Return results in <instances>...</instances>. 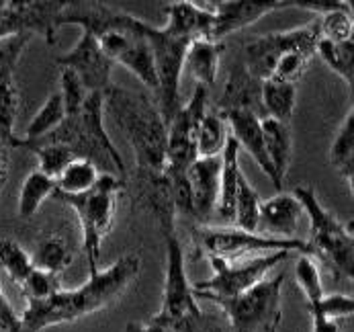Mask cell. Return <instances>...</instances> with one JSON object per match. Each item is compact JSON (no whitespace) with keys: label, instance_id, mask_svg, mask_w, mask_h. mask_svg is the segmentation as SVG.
<instances>
[{"label":"cell","instance_id":"f546056e","mask_svg":"<svg viewBox=\"0 0 354 332\" xmlns=\"http://www.w3.org/2000/svg\"><path fill=\"white\" fill-rule=\"evenodd\" d=\"M66 119V109H64V101L59 91L51 93L48 96V101L39 107V111L33 115V119L27 125L25 138L23 142H37L41 138H46L48 134H51L62 121Z\"/></svg>","mask_w":354,"mask_h":332},{"label":"cell","instance_id":"5bb4252c","mask_svg":"<svg viewBox=\"0 0 354 332\" xmlns=\"http://www.w3.org/2000/svg\"><path fill=\"white\" fill-rule=\"evenodd\" d=\"M221 179V156L197 158L187 171V183L191 193V218L207 224L215 216Z\"/></svg>","mask_w":354,"mask_h":332},{"label":"cell","instance_id":"d6986e66","mask_svg":"<svg viewBox=\"0 0 354 332\" xmlns=\"http://www.w3.org/2000/svg\"><path fill=\"white\" fill-rule=\"evenodd\" d=\"M262 138H264V150L268 156V162L274 171V189H285V181L291 166V154H293V138L289 123L277 121L272 117L260 119Z\"/></svg>","mask_w":354,"mask_h":332},{"label":"cell","instance_id":"8d00e7d4","mask_svg":"<svg viewBox=\"0 0 354 332\" xmlns=\"http://www.w3.org/2000/svg\"><path fill=\"white\" fill-rule=\"evenodd\" d=\"M23 291V297L27 304H37V302H46L50 299L55 291L62 289L59 283V277L57 275H51L46 271H39V269H33V273L27 277V281L19 287Z\"/></svg>","mask_w":354,"mask_h":332},{"label":"cell","instance_id":"cb8c5ba5","mask_svg":"<svg viewBox=\"0 0 354 332\" xmlns=\"http://www.w3.org/2000/svg\"><path fill=\"white\" fill-rule=\"evenodd\" d=\"M295 103H297V85H287V82H277V80L262 82L260 109L266 113V117L289 123Z\"/></svg>","mask_w":354,"mask_h":332},{"label":"cell","instance_id":"74e56055","mask_svg":"<svg viewBox=\"0 0 354 332\" xmlns=\"http://www.w3.org/2000/svg\"><path fill=\"white\" fill-rule=\"evenodd\" d=\"M311 58H313V55L307 53V51H289V53H285V55L277 62V66H274V70H272V74H270L268 80L287 82V85H297V80L305 74V70H307Z\"/></svg>","mask_w":354,"mask_h":332},{"label":"cell","instance_id":"52a82bcc","mask_svg":"<svg viewBox=\"0 0 354 332\" xmlns=\"http://www.w3.org/2000/svg\"><path fill=\"white\" fill-rule=\"evenodd\" d=\"M195 238L199 252L207 259H221V261H238L268 252H291V254H311L313 250L301 238H277L262 234V232H244L232 226L213 228L201 226L195 228Z\"/></svg>","mask_w":354,"mask_h":332},{"label":"cell","instance_id":"7a4b0ae2","mask_svg":"<svg viewBox=\"0 0 354 332\" xmlns=\"http://www.w3.org/2000/svg\"><path fill=\"white\" fill-rule=\"evenodd\" d=\"M117 123L136 154V183L166 177L168 125L152 96L111 85L104 91V115Z\"/></svg>","mask_w":354,"mask_h":332},{"label":"cell","instance_id":"7bdbcfd3","mask_svg":"<svg viewBox=\"0 0 354 332\" xmlns=\"http://www.w3.org/2000/svg\"><path fill=\"white\" fill-rule=\"evenodd\" d=\"M6 2H8V0H0V19H2V15H4V10H6Z\"/></svg>","mask_w":354,"mask_h":332},{"label":"cell","instance_id":"f35d334b","mask_svg":"<svg viewBox=\"0 0 354 332\" xmlns=\"http://www.w3.org/2000/svg\"><path fill=\"white\" fill-rule=\"evenodd\" d=\"M59 95L64 101L66 115H72V113L80 111V107L84 105L86 96L91 93L86 91V87L80 82V78L72 70L59 68Z\"/></svg>","mask_w":354,"mask_h":332},{"label":"cell","instance_id":"7c38bea8","mask_svg":"<svg viewBox=\"0 0 354 332\" xmlns=\"http://www.w3.org/2000/svg\"><path fill=\"white\" fill-rule=\"evenodd\" d=\"M57 68L72 70L88 93H104L111 87L113 62L104 55L97 37L88 31H82L80 42L62 55L55 58Z\"/></svg>","mask_w":354,"mask_h":332},{"label":"cell","instance_id":"b9f144b4","mask_svg":"<svg viewBox=\"0 0 354 332\" xmlns=\"http://www.w3.org/2000/svg\"><path fill=\"white\" fill-rule=\"evenodd\" d=\"M127 332H168L166 329H162L160 324H156L153 320L146 322V324H138V322H131L127 326Z\"/></svg>","mask_w":354,"mask_h":332},{"label":"cell","instance_id":"1f68e13d","mask_svg":"<svg viewBox=\"0 0 354 332\" xmlns=\"http://www.w3.org/2000/svg\"><path fill=\"white\" fill-rule=\"evenodd\" d=\"M315 23H317V29H319V40H328V42H334V44H342V42L354 40L351 2H342L338 8L319 15V19Z\"/></svg>","mask_w":354,"mask_h":332},{"label":"cell","instance_id":"277c9868","mask_svg":"<svg viewBox=\"0 0 354 332\" xmlns=\"http://www.w3.org/2000/svg\"><path fill=\"white\" fill-rule=\"evenodd\" d=\"M309 220V240L313 254H319L340 277L353 281L354 277V236L353 224H342L328 211L313 187L297 185L291 191Z\"/></svg>","mask_w":354,"mask_h":332},{"label":"cell","instance_id":"7402d4cb","mask_svg":"<svg viewBox=\"0 0 354 332\" xmlns=\"http://www.w3.org/2000/svg\"><path fill=\"white\" fill-rule=\"evenodd\" d=\"M307 310L311 316V332H340L338 320L353 316L354 299L342 293L324 295L317 304L307 306Z\"/></svg>","mask_w":354,"mask_h":332},{"label":"cell","instance_id":"e575fe53","mask_svg":"<svg viewBox=\"0 0 354 332\" xmlns=\"http://www.w3.org/2000/svg\"><path fill=\"white\" fill-rule=\"evenodd\" d=\"M19 113V91L15 80L0 82V143L8 148H19V140L15 136V121Z\"/></svg>","mask_w":354,"mask_h":332},{"label":"cell","instance_id":"ab89813d","mask_svg":"<svg viewBox=\"0 0 354 332\" xmlns=\"http://www.w3.org/2000/svg\"><path fill=\"white\" fill-rule=\"evenodd\" d=\"M0 332H23L21 316L10 306L8 297L2 291V285H0Z\"/></svg>","mask_w":354,"mask_h":332},{"label":"cell","instance_id":"44dd1931","mask_svg":"<svg viewBox=\"0 0 354 332\" xmlns=\"http://www.w3.org/2000/svg\"><path fill=\"white\" fill-rule=\"evenodd\" d=\"M223 51H225V42L195 40V42H191V46L187 49L185 70L195 78L197 85L209 89L217 80Z\"/></svg>","mask_w":354,"mask_h":332},{"label":"cell","instance_id":"2e32d148","mask_svg":"<svg viewBox=\"0 0 354 332\" xmlns=\"http://www.w3.org/2000/svg\"><path fill=\"white\" fill-rule=\"evenodd\" d=\"M301 205L293 193H277L270 199L260 203L258 211V228L262 226L268 236L277 238H297V226L301 220Z\"/></svg>","mask_w":354,"mask_h":332},{"label":"cell","instance_id":"5b68a950","mask_svg":"<svg viewBox=\"0 0 354 332\" xmlns=\"http://www.w3.org/2000/svg\"><path fill=\"white\" fill-rule=\"evenodd\" d=\"M127 187L125 179L101 175L99 183L82 195H53L62 203L70 205L78 216L82 228V248L88 263V273L99 269V252L104 236L113 228L115 213L119 207V197Z\"/></svg>","mask_w":354,"mask_h":332},{"label":"cell","instance_id":"30bf717a","mask_svg":"<svg viewBox=\"0 0 354 332\" xmlns=\"http://www.w3.org/2000/svg\"><path fill=\"white\" fill-rule=\"evenodd\" d=\"M209 89L195 87L193 96L183 105L168 123L166 140V179H180L187 175L189 166L197 160V130L203 115L207 113Z\"/></svg>","mask_w":354,"mask_h":332},{"label":"cell","instance_id":"9a60e30c","mask_svg":"<svg viewBox=\"0 0 354 332\" xmlns=\"http://www.w3.org/2000/svg\"><path fill=\"white\" fill-rule=\"evenodd\" d=\"M166 25L164 29L180 40H211L215 12L213 6H201L191 0H174L164 6Z\"/></svg>","mask_w":354,"mask_h":332},{"label":"cell","instance_id":"3957f363","mask_svg":"<svg viewBox=\"0 0 354 332\" xmlns=\"http://www.w3.org/2000/svg\"><path fill=\"white\" fill-rule=\"evenodd\" d=\"M23 140V138H21ZM37 142L66 146L76 158L93 162L102 175H125V162L104 128V93H91L80 111L66 115V119L46 138Z\"/></svg>","mask_w":354,"mask_h":332},{"label":"cell","instance_id":"ac0fdd59","mask_svg":"<svg viewBox=\"0 0 354 332\" xmlns=\"http://www.w3.org/2000/svg\"><path fill=\"white\" fill-rule=\"evenodd\" d=\"M260 89L262 82L254 78L246 70V66L240 62L232 64L227 72V80L223 85V93L217 103V113H227V111H252L258 115L260 109Z\"/></svg>","mask_w":354,"mask_h":332},{"label":"cell","instance_id":"83f0119b","mask_svg":"<svg viewBox=\"0 0 354 332\" xmlns=\"http://www.w3.org/2000/svg\"><path fill=\"white\" fill-rule=\"evenodd\" d=\"M53 191H55L53 179L46 177L39 171L29 173V177L23 181L21 193H19V216L23 220L33 218L41 209L44 201L53 197Z\"/></svg>","mask_w":354,"mask_h":332},{"label":"cell","instance_id":"60d3db41","mask_svg":"<svg viewBox=\"0 0 354 332\" xmlns=\"http://www.w3.org/2000/svg\"><path fill=\"white\" fill-rule=\"evenodd\" d=\"M10 150L6 143H0V189L8 179V168H10Z\"/></svg>","mask_w":354,"mask_h":332},{"label":"cell","instance_id":"ba28073f","mask_svg":"<svg viewBox=\"0 0 354 332\" xmlns=\"http://www.w3.org/2000/svg\"><path fill=\"white\" fill-rule=\"evenodd\" d=\"M146 37H148V44L152 49L156 80H158L156 105L168 125L170 119L176 115V111L183 107L180 74L185 70V55H187L191 42L168 33L164 27H153L152 23L148 25Z\"/></svg>","mask_w":354,"mask_h":332},{"label":"cell","instance_id":"8fae6325","mask_svg":"<svg viewBox=\"0 0 354 332\" xmlns=\"http://www.w3.org/2000/svg\"><path fill=\"white\" fill-rule=\"evenodd\" d=\"M319 40V29L317 23H309L304 27L287 29V31H277L268 33L262 37H254L244 48H242V64L246 70L258 78L260 82L268 80L277 62L289 53V51H307L315 55V46Z\"/></svg>","mask_w":354,"mask_h":332},{"label":"cell","instance_id":"9c48e42d","mask_svg":"<svg viewBox=\"0 0 354 332\" xmlns=\"http://www.w3.org/2000/svg\"><path fill=\"white\" fill-rule=\"evenodd\" d=\"M291 252H268L238 261H221V259H207L213 277L193 285V293L197 299L205 297H234L250 287L266 279V275L283 261L291 259Z\"/></svg>","mask_w":354,"mask_h":332},{"label":"cell","instance_id":"484cf974","mask_svg":"<svg viewBox=\"0 0 354 332\" xmlns=\"http://www.w3.org/2000/svg\"><path fill=\"white\" fill-rule=\"evenodd\" d=\"M72 259H74V254H72L68 240L64 236H57V234L44 238L37 244L35 252L31 254L35 269L57 275V277H62V273L70 267Z\"/></svg>","mask_w":354,"mask_h":332},{"label":"cell","instance_id":"d6a6232c","mask_svg":"<svg viewBox=\"0 0 354 332\" xmlns=\"http://www.w3.org/2000/svg\"><path fill=\"white\" fill-rule=\"evenodd\" d=\"M260 195L256 193L248 179L240 177L238 193H236V207H234V228L244 232H258V211H260Z\"/></svg>","mask_w":354,"mask_h":332},{"label":"cell","instance_id":"ffe728a7","mask_svg":"<svg viewBox=\"0 0 354 332\" xmlns=\"http://www.w3.org/2000/svg\"><path fill=\"white\" fill-rule=\"evenodd\" d=\"M242 177L240 166V146L230 136L227 143L221 152V179H219V197L215 216L225 224H234V207H236V193Z\"/></svg>","mask_w":354,"mask_h":332},{"label":"cell","instance_id":"4fadbf2b","mask_svg":"<svg viewBox=\"0 0 354 332\" xmlns=\"http://www.w3.org/2000/svg\"><path fill=\"white\" fill-rule=\"evenodd\" d=\"M211 6L215 12L211 40L223 42L232 33L260 21L268 12L295 6V0H225V2H215Z\"/></svg>","mask_w":354,"mask_h":332},{"label":"cell","instance_id":"6da1fadb","mask_svg":"<svg viewBox=\"0 0 354 332\" xmlns=\"http://www.w3.org/2000/svg\"><path fill=\"white\" fill-rule=\"evenodd\" d=\"M140 269V256L136 252H125L111 267L88 273V279L80 287H62L46 302L27 304L25 312L21 314L23 332H41L50 326L76 322L113 306L138 279Z\"/></svg>","mask_w":354,"mask_h":332},{"label":"cell","instance_id":"d4e9b609","mask_svg":"<svg viewBox=\"0 0 354 332\" xmlns=\"http://www.w3.org/2000/svg\"><path fill=\"white\" fill-rule=\"evenodd\" d=\"M101 175L102 173L93 162L84 160V158H76L55 179L53 195H82V193H88L99 183Z\"/></svg>","mask_w":354,"mask_h":332},{"label":"cell","instance_id":"4dcf8cb0","mask_svg":"<svg viewBox=\"0 0 354 332\" xmlns=\"http://www.w3.org/2000/svg\"><path fill=\"white\" fill-rule=\"evenodd\" d=\"M19 148H25V150H31L37 158V164H39V173H44L46 177L50 179H57L62 175V171L72 162L76 160V156L66 148V146H59V143L51 142H23L19 140Z\"/></svg>","mask_w":354,"mask_h":332},{"label":"cell","instance_id":"f1b7e54d","mask_svg":"<svg viewBox=\"0 0 354 332\" xmlns=\"http://www.w3.org/2000/svg\"><path fill=\"white\" fill-rule=\"evenodd\" d=\"M315 55L322 58V62L338 74L351 89L354 85V40L334 44L328 40H317Z\"/></svg>","mask_w":354,"mask_h":332},{"label":"cell","instance_id":"836d02e7","mask_svg":"<svg viewBox=\"0 0 354 332\" xmlns=\"http://www.w3.org/2000/svg\"><path fill=\"white\" fill-rule=\"evenodd\" d=\"M0 269L21 287L33 273L35 267H33L31 254H27V250L17 240L2 238L0 240Z\"/></svg>","mask_w":354,"mask_h":332},{"label":"cell","instance_id":"e0dca14e","mask_svg":"<svg viewBox=\"0 0 354 332\" xmlns=\"http://www.w3.org/2000/svg\"><path fill=\"white\" fill-rule=\"evenodd\" d=\"M219 115L227 123V130L232 132L230 136L236 140L238 146H242L252 156L254 162L260 166V171L274 185V171H272V166L268 162V156H266V150H264L260 117L252 111H227V113H219Z\"/></svg>","mask_w":354,"mask_h":332},{"label":"cell","instance_id":"8992f818","mask_svg":"<svg viewBox=\"0 0 354 332\" xmlns=\"http://www.w3.org/2000/svg\"><path fill=\"white\" fill-rule=\"evenodd\" d=\"M285 275L264 279L248 291L234 297H205V302L219 308L232 332H274L281 326Z\"/></svg>","mask_w":354,"mask_h":332},{"label":"cell","instance_id":"d590c367","mask_svg":"<svg viewBox=\"0 0 354 332\" xmlns=\"http://www.w3.org/2000/svg\"><path fill=\"white\" fill-rule=\"evenodd\" d=\"M295 281L304 291L307 306L317 304L326 295L319 267H317V263L313 261L311 254H299L297 256V261H295Z\"/></svg>","mask_w":354,"mask_h":332},{"label":"cell","instance_id":"603a6c76","mask_svg":"<svg viewBox=\"0 0 354 332\" xmlns=\"http://www.w3.org/2000/svg\"><path fill=\"white\" fill-rule=\"evenodd\" d=\"M330 164L346 179L351 191L354 189V109L351 107L344 121L340 123L332 146H330Z\"/></svg>","mask_w":354,"mask_h":332},{"label":"cell","instance_id":"4316f807","mask_svg":"<svg viewBox=\"0 0 354 332\" xmlns=\"http://www.w3.org/2000/svg\"><path fill=\"white\" fill-rule=\"evenodd\" d=\"M230 138L227 123L217 111H209L203 115L197 130V158H213L221 156Z\"/></svg>","mask_w":354,"mask_h":332}]
</instances>
